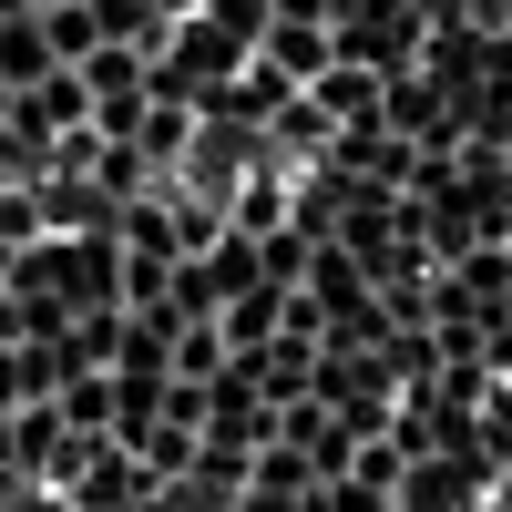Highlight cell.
Instances as JSON below:
<instances>
[{"label": "cell", "instance_id": "1", "mask_svg": "<svg viewBox=\"0 0 512 512\" xmlns=\"http://www.w3.org/2000/svg\"><path fill=\"white\" fill-rule=\"evenodd\" d=\"M31 461H21V410H0V492H21Z\"/></svg>", "mask_w": 512, "mask_h": 512}, {"label": "cell", "instance_id": "2", "mask_svg": "<svg viewBox=\"0 0 512 512\" xmlns=\"http://www.w3.org/2000/svg\"><path fill=\"white\" fill-rule=\"evenodd\" d=\"M0 134H11V82H0Z\"/></svg>", "mask_w": 512, "mask_h": 512}, {"label": "cell", "instance_id": "3", "mask_svg": "<svg viewBox=\"0 0 512 512\" xmlns=\"http://www.w3.org/2000/svg\"><path fill=\"white\" fill-rule=\"evenodd\" d=\"M0 512H11V492H0Z\"/></svg>", "mask_w": 512, "mask_h": 512}]
</instances>
